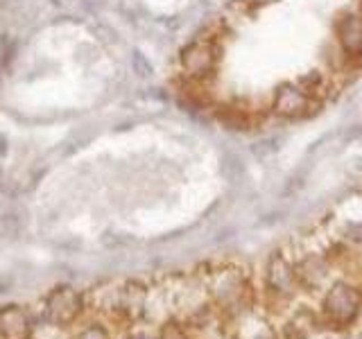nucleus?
I'll list each match as a JSON object with an SVG mask.
<instances>
[{
	"mask_svg": "<svg viewBox=\"0 0 362 339\" xmlns=\"http://www.w3.org/2000/svg\"><path fill=\"white\" fill-rule=\"evenodd\" d=\"M124 339H161V335H152V333H145V331H136V333H132V335H127Z\"/></svg>",
	"mask_w": 362,
	"mask_h": 339,
	"instance_id": "0eeeda50",
	"label": "nucleus"
},
{
	"mask_svg": "<svg viewBox=\"0 0 362 339\" xmlns=\"http://www.w3.org/2000/svg\"><path fill=\"white\" fill-rule=\"evenodd\" d=\"M75 339H111V337H109V333L102 326H88Z\"/></svg>",
	"mask_w": 362,
	"mask_h": 339,
	"instance_id": "423d86ee",
	"label": "nucleus"
},
{
	"mask_svg": "<svg viewBox=\"0 0 362 339\" xmlns=\"http://www.w3.org/2000/svg\"><path fill=\"white\" fill-rule=\"evenodd\" d=\"M145 287L139 282H122L100 290L98 294V310L118 328L132 326L143 312Z\"/></svg>",
	"mask_w": 362,
	"mask_h": 339,
	"instance_id": "f03ea898",
	"label": "nucleus"
},
{
	"mask_svg": "<svg viewBox=\"0 0 362 339\" xmlns=\"http://www.w3.org/2000/svg\"><path fill=\"white\" fill-rule=\"evenodd\" d=\"M362 294L354 285H335L322 301V319L331 326H346L356 319Z\"/></svg>",
	"mask_w": 362,
	"mask_h": 339,
	"instance_id": "20e7f679",
	"label": "nucleus"
},
{
	"mask_svg": "<svg viewBox=\"0 0 362 339\" xmlns=\"http://www.w3.org/2000/svg\"><path fill=\"white\" fill-rule=\"evenodd\" d=\"M362 75V0H229L181 52L177 84L233 129L317 116Z\"/></svg>",
	"mask_w": 362,
	"mask_h": 339,
	"instance_id": "f257e3e1",
	"label": "nucleus"
},
{
	"mask_svg": "<svg viewBox=\"0 0 362 339\" xmlns=\"http://www.w3.org/2000/svg\"><path fill=\"white\" fill-rule=\"evenodd\" d=\"M32 323L21 305H5L0 310V337L3 339H30Z\"/></svg>",
	"mask_w": 362,
	"mask_h": 339,
	"instance_id": "39448f33",
	"label": "nucleus"
},
{
	"mask_svg": "<svg viewBox=\"0 0 362 339\" xmlns=\"http://www.w3.org/2000/svg\"><path fill=\"white\" fill-rule=\"evenodd\" d=\"M84 305H86L84 297L77 290L68 285H59L50 290V294L45 297L43 312L50 326L66 328V326H73L79 319V314L84 312Z\"/></svg>",
	"mask_w": 362,
	"mask_h": 339,
	"instance_id": "7ed1b4c3",
	"label": "nucleus"
}]
</instances>
